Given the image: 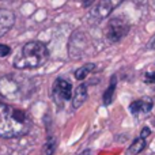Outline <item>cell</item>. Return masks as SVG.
Returning <instances> with one entry per match:
<instances>
[{
	"instance_id": "cell-17",
	"label": "cell",
	"mask_w": 155,
	"mask_h": 155,
	"mask_svg": "<svg viewBox=\"0 0 155 155\" xmlns=\"http://www.w3.org/2000/svg\"><path fill=\"white\" fill-rule=\"evenodd\" d=\"M93 2H94V0H84V3H83V4H84V7H88L90 4H93Z\"/></svg>"
},
{
	"instance_id": "cell-10",
	"label": "cell",
	"mask_w": 155,
	"mask_h": 155,
	"mask_svg": "<svg viewBox=\"0 0 155 155\" xmlns=\"http://www.w3.org/2000/svg\"><path fill=\"white\" fill-rule=\"evenodd\" d=\"M146 146H147V143H146L144 137H137V139L135 140V142L132 143L131 146H129L128 154L129 155H136V154L142 153V151L146 148Z\"/></svg>"
},
{
	"instance_id": "cell-15",
	"label": "cell",
	"mask_w": 155,
	"mask_h": 155,
	"mask_svg": "<svg viewBox=\"0 0 155 155\" xmlns=\"http://www.w3.org/2000/svg\"><path fill=\"white\" fill-rule=\"evenodd\" d=\"M146 80H147L148 83H155V72H148L146 74Z\"/></svg>"
},
{
	"instance_id": "cell-18",
	"label": "cell",
	"mask_w": 155,
	"mask_h": 155,
	"mask_svg": "<svg viewBox=\"0 0 155 155\" xmlns=\"http://www.w3.org/2000/svg\"><path fill=\"white\" fill-rule=\"evenodd\" d=\"M90 154H91V151H90V150H84L83 153H80L79 155H90Z\"/></svg>"
},
{
	"instance_id": "cell-8",
	"label": "cell",
	"mask_w": 155,
	"mask_h": 155,
	"mask_svg": "<svg viewBox=\"0 0 155 155\" xmlns=\"http://www.w3.org/2000/svg\"><path fill=\"white\" fill-rule=\"evenodd\" d=\"M121 2H123V0H102V2L99 3V5L97 7V15L101 19L106 18V16H109L110 14H112V11L114 10L117 5L121 4Z\"/></svg>"
},
{
	"instance_id": "cell-16",
	"label": "cell",
	"mask_w": 155,
	"mask_h": 155,
	"mask_svg": "<svg viewBox=\"0 0 155 155\" xmlns=\"http://www.w3.org/2000/svg\"><path fill=\"white\" fill-rule=\"evenodd\" d=\"M150 134H151V131H150V128H147V127H146V128H143L142 129V132H140V137H147V136H150Z\"/></svg>"
},
{
	"instance_id": "cell-6",
	"label": "cell",
	"mask_w": 155,
	"mask_h": 155,
	"mask_svg": "<svg viewBox=\"0 0 155 155\" xmlns=\"http://www.w3.org/2000/svg\"><path fill=\"white\" fill-rule=\"evenodd\" d=\"M153 109V99L150 98H140L134 101L131 105H129V110L134 116H139V114H146L150 110Z\"/></svg>"
},
{
	"instance_id": "cell-13",
	"label": "cell",
	"mask_w": 155,
	"mask_h": 155,
	"mask_svg": "<svg viewBox=\"0 0 155 155\" xmlns=\"http://www.w3.org/2000/svg\"><path fill=\"white\" fill-rule=\"evenodd\" d=\"M54 148H56V142H54V139H49L42 148V155H52L54 153Z\"/></svg>"
},
{
	"instance_id": "cell-4",
	"label": "cell",
	"mask_w": 155,
	"mask_h": 155,
	"mask_svg": "<svg viewBox=\"0 0 155 155\" xmlns=\"http://www.w3.org/2000/svg\"><path fill=\"white\" fill-rule=\"evenodd\" d=\"M129 31V26L127 22L120 18H114L109 22L106 27V37L112 42H117L121 38H124Z\"/></svg>"
},
{
	"instance_id": "cell-14",
	"label": "cell",
	"mask_w": 155,
	"mask_h": 155,
	"mask_svg": "<svg viewBox=\"0 0 155 155\" xmlns=\"http://www.w3.org/2000/svg\"><path fill=\"white\" fill-rule=\"evenodd\" d=\"M11 53V48L4 44H0V57H5L7 54Z\"/></svg>"
},
{
	"instance_id": "cell-5",
	"label": "cell",
	"mask_w": 155,
	"mask_h": 155,
	"mask_svg": "<svg viewBox=\"0 0 155 155\" xmlns=\"http://www.w3.org/2000/svg\"><path fill=\"white\" fill-rule=\"evenodd\" d=\"M53 93L54 97L60 101H68L70 98H72V86L64 79H57L53 86Z\"/></svg>"
},
{
	"instance_id": "cell-2",
	"label": "cell",
	"mask_w": 155,
	"mask_h": 155,
	"mask_svg": "<svg viewBox=\"0 0 155 155\" xmlns=\"http://www.w3.org/2000/svg\"><path fill=\"white\" fill-rule=\"evenodd\" d=\"M49 52L45 44L40 41H30L25 44L21 53L16 56L14 67L18 70H33L38 68L48 60Z\"/></svg>"
},
{
	"instance_id": "cell-1",
	"label": "cell",
	"mask_w": 155,
	"mask_h": 155,
	"mask_svg": "<svg viewBox=\"0 0 155 155\" xmlns=\"http://www.w3.org/2000/svg\"><path fill=\"white\" fill-rule=\"evenodd\" d=\"M31 128V120L25 110L0 99V137L14 139L25 136Z\"/></svg>"
},
{
	"instance_id": "cell-12",
	"label": "cell",
	"mask_w": 155,
	"mask_h": 155,
	"mask_svg": "<svg viewBox=\"0 0 155 155\" xmlns=\"http://www.w3.org/2000/svg\"><path fill=\"white\" fill-rule=\"evenodd\" d=\"M94 68H95V65L93 64V63H88V64H84L83 67L78 68L75 71V78L78 80H83L86 76L88 75V74H91L94 71Z\"/></svg>"
},
{
	"instance_id": "cell-19",
	"label": "cell",
	"mask_w": 155,
	"mask_h": 155,
	"mask_svg": "<svg viewBox=\"0 0 155 155\" xmlns=\"http://www.w3.org/2000/svg\"><path fill=\"white\" fill-rule=\"evenodd\" d=\"M10 2H15V0H10Z\"/></svg>"
},
{
	"instance_id": "cell-11",
	"label": "cell",
	"mask_w": 155,
	"mask_h": 155,
	"mask_svg": "<svg viewBox=\"0 0 155 155\" xmlns=\"http://www.w3.org/2000/svg\"><path fill=\"white\" fill-rule=\"evenodd\" d=\"M114 90H116V76H113V78H112V80H110L109 87H107L106 90H105L104 97H102L105 106H109V105L112 104V101H113V94H114Z\"/></svg>"
},
{
	"instance_id": "cell-7",
	"label": "cell",
	"mask_w": 155,
	"mask_h": 155,
	"mask_svg": "<svg viewBox=\"0 0 155 155\" xmlns=\"http://www.w3.org/2000/svg\"><path fill=\"white\" fill-rule=\"evenodd\" d=\"M15 23V15H14L12 11L10 10H4L2 8L0 10V37L8 33L11 30V27Z\"/></svg>"
},
{
	"instance_id": "cell-3",
	"label": "cell",
	"mask_w": 155,
	"mask_h": 155,
	"mask_svg": "<svg viewBox=\"0 0 155 155\" xmlns=\"http://www.w3.org/2000/svg\"><path fill=\"white\" fill-rule=\"evenodd\" d=\"M21 79L14 75H7L0 79V95L7 99H15L21 97Z\"/></svg>"
},
{
	"instance_id": "cell-9",
	"label": "cell",
	"mask_w": 155,
	"mask_h": 155,
	"mask_svg": "<svg viewBox=\"0 0 155 155\" xmlns=\"http://www.w3.org/2000/svg\"><path fill=\"white\" fill-rule=\"evenodd\" d=\"M86 99H87V87H86V84L78 86L72 94V106L78 109L84 104Z\"/></svg>"
}]
</instances>
